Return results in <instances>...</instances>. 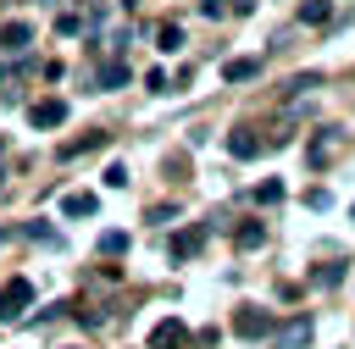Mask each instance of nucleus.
I'll use <instances>...</instances> for the list:
<instances>
[{"mask_svg": "<svg viewBox=\"0 0 355 349\" xmlns=\"http://www.w3.org/2000/svg\"><path fill=\"white\" fill-rule=\"evenodd\" d=\"M311 332H316V327H311V316L300 310L288 327H277V349H305V343H311Z\"/></svg>", "mask_w": 355, "mask_h": 349, "instance_id": "obj_6", "label": "nucleus"}, {"mask_svg": "<svg viewBox=\"0 0 355 349\" xmlns=\"http://www.w3.org/2000/svg\"><path fill=\"white\" fill-rule=\"evenodd\" d=\"M155 39H161V50H183V28H178V22H161Z\"/></svg>", "mask_w": 355, "mask_h": 349, "instance_id": "obj_19", "label": "nucleus"}, {"mask_svg": "<svg viewBox=\"0 0 355 349\" xmlns=\"http://www.w3.org/2000/svg\"><path fill=\"white\" fill-rule=\"evenodd\" d=\"M105 188H128V166H122V161L105 166Z\"/></svg>", "mask_w": 355, "mask_h": 349, "instance_id": "obj_20", "label": "nucleus"}, {"mask_svg": "<svg viewBox=\"0 0 355 349\" xmlns=\"http://www.w3.org/2000/svg\"><path fill=\"white\" fill-rule=\"evenodd\" d=\"M0 150H6V138H0Z\"/></svg>", "mask_w": 355, "mask_h": 349, "instance_id": "obj_26", "label": "nucleus"}, {"mask_svg": "<svg viewBox=\"0 0 355 349\" xmlns=\"http://www.w3.org/2000/svg\"><path fill=\"white\" fill-rule=\"evenodd\" d=\"M233 244H239V249H261V244H266V227H261V222H239V227H233Z\"/></svg>", "mask_w": 355, "mask_h": 349, "instance_id": "obj_12", "label": "nucleus"}, {"mask_svg": "<svg viewBox=\"0 0 355 349\" xmlns=\"http://www.w3.org/2000/svg\"><path fill=\"white\" fill-rule=\"evenodd\" d=\"M122 83H128V66L122 61H105L100 66V89H122Z\"/></svg>", "mask_w": 355, "mask_h": 349, "instance_id": "obj_17", "label": "nucleus"}, {"mask_svg": "<svg viewBox=\"0 0 355 349\" xmlns=\"http://www.w3.org/2000/svg\"><path fill=\"white\" fill-rule=\"evenodd\" d=\"M22 233H28V238H39V244H55V233H50L44 222H22Z\"/></svg>", "mask_w": 355, "mask_h": 349, "instance_id": "obj_22", "label": "nucleus"}, {"mask_svg": "<svg viewBox=\"0 0 355 349\" xmlns=\"http://www.w3.org/2000/svg\"><path fill=\"white\" fill-rule=\"evenodd\" d=\"M28 122L33 127H61L67 122V100H33L28 105Z\"/></svg>", "mask_w": 355, "mask_h": 349, "instance_id": "obj_5", "label": "nucleus"}, {"mask_svg": "<svg viewBox=\"0 0 355 349\" xmlns=\"http://www.w3.org/2000/svg\"><path fill=\"white\" fill-rule=\"evenodd\" d=\"M105 138H111L105 127H89V133H78V138H67V144L55 150V161H78V155H89V150H100Z\"/></svg>", "mask_w": 355, "mask_h": 349, "instance_id": "obj_4", "label": "nucleus"}, {"mask_svg": "<svg viewBox=\"0 0 355 349\" xmlns=\"http://www.w3.org/2000/svg\"><path fill=\"white\" fill-rule=\"evenodd\" d=\"M200 244H205V227H183V233L172 238V260H189Z\"/></svg>", "mask_w": 355, "mask_h": 349, "instance_id": "obj_11", "label": "nucleus"}, {"mask_svg": "<svg viewBox=\"0 0 355 349\" xmlns=\"http://www.w3.org/2000/svg\"><path fill=\"white\" fill-rule=\"evenodd\" d=\"M0 188H6V166H0Z\"/></svg>", "mask_w": 355, "mask_h": 349, "instance_id": "obj_25", "label": "nucleus"}, {"mask_svg": "<svg viewBox=\"0 0 355 349\" xmlns=\"http://www.w3.org/2000/svg\"><path fill=\"white\" fill-rule=\"evenodd\" d=\"M233 332H239V338H272L277 321H272L266 305H239V310H233Z\"/></svg>", "mask_w": 355, "mask_h": 349, "instance_id": "obj_1", "label": "nucleus"}, {"mask_svg": "<svg viewBox=\"0 0 355 349\" xmlns=\"http://www.w3.org/2000/svg\"><path fill=\"white\" fill-rule=\"evenodd\" d=\"M122 249H128V233H122V227H111V233H100V260H105V255L116 260Z\"/></svg>", "mask_w": 355, "mask_h": 349, "instance_id": "obj_15", "label": "nucleus"}, {"mask_svg": "<svg viewBox=\"0 0 355 349\" xmlns=\"http://www.w3.org/2000/svg\"><path fill=\"white\" fill-rule=\"evenodd\" d=\"M28 305H33V283H28V277H11V283L0 288V321H17Z\"/></svg>", "mask_w": 355, "mask_h": 349, "instance_id": "obj_3", "label": "nucleus"}, {"mask_svg": "<svg viewBox=\"0 0 355 349\" xmlns=\"http://www.w3.org/2000/svg\"><path fill=\"white\" fill-rule=\"evenodd\" d=\"M116 6H122V11H133V6H139V0H116Z\"/></svg>", "mask_w": 355, "mask_h": 349, "instance_id": "obj_24", "label": "nucleus"}, {"mask_svg": "<svg viewBox=\"0 0 355 349\" xmlns=\"http://www.w3.org/2000/svg\"><path fill=\"white\" fill-rule=\"evenodd\" d=\"M144 349H189V321H178V316H161V321L150 327Z\"/></svg>", "mask_w": 355, "mask_h": 349, "instance_id": "obj_2", "label": "nucleus"}, {"mask_svg": "<svg viewBox=\"0 0 355 349\" xmlns=\"http://www.w3.org/2000/svg\"><path fill=\"white\" fill-rule=\"evenodd\" d=\"M200 11L205 17H222V11H233V0H200Z\"/></svg>", "mask_w": 355, "mask_h": 349, "instance_id": "obj_23", "label": "nucleus"}, {"mask_svg": "<svg viewBox=\"0 0 355 349\" xmlns=\"http://www.w3.org/2000/svg\"><path fill=\"white\" fill-rule=\"evenodd\" d=\"M227 155H233V161H255V155H261V138H255L250 127H233V133H227Z\"/></svg>", "mask_w": 355, "mask_h": 349, "instance_id": "obj_8", "label": "nucleus"}, {"mask_svg": "<svg viewBox=\"0 0 355 349\" xmlns=\"http://www.w3.org/2000/svg\"><path fill=\"white\" fill-rule=\"evenodd\" d=\"M255 205H277L283 199V177H266V183H255V194H250Z\"/></svg>", "mask_w": 355, "mask_h": 349, "instance_id": "obj_14", "label": "nucleus"}, {"mask_svg": "<svg viewBox=\"0 0 355 349\" xmlns=\"http://www.w3.org/2000/svg\"><path fill=\"white\" fill-rule=\"evenodd\" d=\"M327 11H333L327 0H305V6H300V22H305V28H322V22H327Z\"/></svg>", "mask_w": 355, "mask_h": 349, "instance_id": "obj_16", "label": "nucleus"}, {"mask_svg": "<svg viewBox=\"0 0 355 349\" xmlns=\"http://www.w3.org/2000/svg\"><path fill=\"white\" fill-rule=\"evenodd\" d=\"M94 211H100V199H94L89 188H72V194H61V216L83 222V216H94Z\"/></svg>", "mask_w": 355, "mask_h": 349, "instance_id": "obj_7", "label": "nucleus"}, {"mask_svg": "<svg viewBox=\"0 0 355 349\" xmlns=\"http://www.w3.org/2000/svg\"><path fill=\"white\" fill-rule=\"evenodd\" d=\"M338 283H344V260H327L311 271V288H338Z\"/></svg>", "mask_w": 355, "mask_h": 349, "instance_id": "obj_13", "label": "nucleus"}, {"mask_svg": "<svg viewBox=\"0 0 355 349\" xmlns=\"http://www.w3.org/2000/svg\"><path fill=\"white\" fill-rule=\"evenodd\" d=\"M255 72H261L255 55H233V61H222V78H227V83H250Z\"/></svg>", "mask_w": 355, "mask_h": 349, "instance_id": "obj_9", "label": "nucleus"}, {"mask_svg": "<svg viewBox=\"0 0 355 349\" xmlns=\"http://www.w3.org/2000/svg\"><path fill=\"white\" fill-rule=\"evenodd\" d=\"M0 44H6V50H17V55H22V50H28V44H33V28H28V22H6V28H0Z\"/></svg>", "mask_w": 355, "mask_h": 349, "instance_id": "obj_10", "label": "nucleus"}, {"mask_svg": "<svg viewBox=\"0 0 355 349\" xmlns=\"http://www.w3.org/2000/svg\"><path fill=\"white\" fill-rule=\"evenodd\" d=\"M178 216V199H161V205H150V222H172Z\"/></svg>", "mask_w": 355, "mask_h": 349, "instance_id": "obj_21", "label": "nucleus"}, {"mask_svg": "<svg viewBox=\"0 0 355 349\" xmlns=\"http://www.w3.org/2000/svg\"><path fill=\"white\" fill-rule=\"evenodd\" d=\"M316 83H322V72H300V78H288V83H283V94L294 100V94H305V89H316Z\"/></svg>", "mask_w": 355, "mask_h": 349, "instance_id": "obj_18", "label": "nucleus"}]
</instances>
